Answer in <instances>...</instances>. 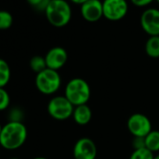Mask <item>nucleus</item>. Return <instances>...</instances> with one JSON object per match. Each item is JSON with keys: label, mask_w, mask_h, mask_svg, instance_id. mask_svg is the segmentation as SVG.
Returning a JSON list of instances; mask_svg holds the SVG:
<instances>
[{"label": "nucleus", "mask_w": 159, "mask_h": 159, "mask_svg": "<svg viewBox=\"0 0 159 159\" xmlns=\"http://www.w3.org/2000/svg\"><path fill=\"white\" fill-rule=\"evenodd\" d=\"M11 104V97L5 88H0V111L9 108Z\"/></svg>", "instance_id": "20"}, {"label": "nucleus", "mask_w": 159, "mask_h": 159, "mask_svg": "<svg viewBox=\"0 0 159 159\" xmlns=\"http://www.w3.org/2000/svg\"><path fill=\"white\" fill-rule=\"evenodd\" d=\"M153 159H159V154H157V155H154V158Z\"/></svg>", "instance_id": "26"}, {"label": "nucleus", "mask_w": 159, "mask_h": 159, "mask_svg": "<svg viewBox=\"0 0 159 159\" xmlns=\"http://www.w3.org/2000/svg\"><path fill=\"white\" fill-rule=\"evenodd\" d=\"M74 107L87 104L91 98V87L85 80L73 78L66 84L64 95Z\"/></svg>", "instance_id": "2"}, {"label": "nucleus", "mask_w": 159, "mask_h": 159, "mask_svg": "<svg viewBox=\"0 0 159 159\" xmlns=\"http://www.w3.org/2000/svg\"><path fill=\"white\" fill-rule=\"evenodd\" d=\"M153 158H154L153 152H152L145 147L134 150L129 157V159H153Z\"/></svg>", "instance_id": "18"}, {"label": "nucleus", "mask_w": 159, "mask_h": 159, "mask_svg": "<svg viewBox=\"0 0 159 159\" xmlns=\"http://www.w3.org/2000/svg\"><path fill=\"white\" fill-rule=\"evenodd\" d=\"M103 17L111 22H118L124 19L128 12L126 0H104Z\"/></svg>", "instance_id": "7"}, {"label": "nucleus", "mask_w": 159, "mask_h": 159, "mask_svg": "<svg viewBox=\"0 0 159 159\" xmlns=\"http://www.w3.org/2000/svg\"><path fill=\"white\" fill-rule=\"evenodd\" d=\"M11 159H20V158H17V157H12V158H11Z\"/></svg>", "instance_id": "28"}, {"label": "nucleus", "mask_w": 159, "mask_h": 159, "mask_svg": "<svg viewBox=\"0 0 159 159\" xmlns=\"http://www.w3.org/2000/svg\"><path fill=\"white\" fill-rule=\"evenodd\" d=\"M93 112L91 108L87 105H80L74 108L72 118L74 122L79 125H86L92 120Z\"/></svg>", "instance_id": "12"}, {"label": "nucleus", "mask_w": 159, "mask_h": 159, "mask_svg": "<svg viewBox=\"0 0 159 159\" xmlns=\"http://www.w3.org/2000/svg\"><path fill=\"white\" fill-rule=\"evenodd\" d=\"M13 17L8 11H0V30H7L11 27Z\"/></svg>", "instance_id": "17"}, {"label": "nucleus", "mask_w": 159, "mask_h": 159, "mask_svg": "<svg viewBox=\"0 0 159 159\" xmlns=\"http://www.w3.org/2000/svg\"><path fill=\"white\" fill-rule=\"evenodd\" d=\"M131 3L139 8H144L149 5H151L154 0H130Z\"/></svg>", "instance_id": "22"}, {"label": "nucleus", "mask_w": 159, "mask_h": 159, "mask_svg": "<svg viewBox=\"0 0 159 159\" xmlns=\"http://www.w3.org/2000/svg\"><path fill=\"white\" fill-rule=\"evenodd\" d=\"M44 13L48 22L54 27L66 26L72 17L71 7L66 0H51Z\"/></svg>", "instance_id": "3"}, {"label": "nucleus", "mask_w": 159, "mask_h": 159, "mask_svg": "<svg viewBox=\"0 0 159 159\" xmlns=\"http://www.w3.org/2000/svg\"><path fill=\"white\" fill-rule=\"evenodd\" d=\"M27 3L38 11L45 12L51 0H26Z\"/></svg>", "instance_id": "19"}, {"label": "nucleus", "mask_w": 159, "mask_h": 159, "mask_svg": "<svg viewBox=\"0 0 159 159\" xmlns=\"http://www.w3.org/2000/svg\"><path fill=\"white\" fill-rule=\"evenodd\" d=\"M29 66L32 71L36 72L37 74L40 73L41 71L45 70L47 68L45 57H42L40 55H35L30 59Z\"/></svg>", "instance_id": "16"}, {"label": "nucleus", "mask_w": 159, "mask_h": 159, "mask_svg": "<svg viewBox=\"0 0 159 159\" xmlns=\"http://www.w3.org/2000/svg\"><path fill=\"white\" fill-rule=\"evenodd\" d=\"M11 67L8 62L0 58V88H5L11 80Z\"/></svg>", "instance_id": "15"}, {"label": "nucleus", "mask_w": 159, "mask_h": 159, "mask_svg": "<svg viewBox=\"0 0 159 159\" xmlns=\"http://www.w3.org/2000/svg\"><path fill=\"white\" fill-rule=\"evenodd\" d=\"M1 129H2V125H1V124H0V133H1Z\"/></svg>", "instance_id": "27"}, {"label": "nucleus", "mask_w": 159, "mask_h": 159, "mask_svg": "<svg viewBox=\"0 0 159 159\" xmlns=\"http://www.w3.org/2000/svg\"><path fill=\"white\" fill-rule=\"evenodd\" d=\"M140 26L150 37L159 36V10L149 8L140 16Z\"/></svg>", "instance_id": "9"}, {"label": "nucleus", "mask_w": 159, "mask_h": 159, "mask_svg": "<svg viewBox=\"0 0 159 159\" xmlns=\"http://www.w3.org/2000/svg\"><path fill=\"white\" fill-rule=\"evenodd\" d=\"M62 79L58 71L46 68L40 73L37 74L35 84L39 92L43 95L51 96L55 94L61 87Z\"/></svg>", "instance_id": "4"}, {"label": "nucleus", "mask_w": 159, "mask_h": 159, "mask_svg": "<svg viewBox=\"0 0 159 159\" xmlns=\"http://www.w3.org/2000/svg\"><path fill=\"white\" fill-rule=\"evenodd\" d=\"M133 147H134V150L140 149V148H144V147H145V144H144V138H134V140H133Z\"/></svg>", "instance_id": "23"}, {"label": "nucleus", "mask_w": 159, "mask_h": 159, "mask_svg": "<svg viewBox=\"0 0 159 159\" xmlns=\"http://www.w3.org/2000/svg\"><path fill=\"white\" fill-rule=\"evenodd\" d=\"M33 159H48V158H46V157H35V158H33Z\"/></svg>", "instance_id": "25"}, {"label": "nucleus", "mask_w": 159, "mask_h": 159, "mask_svg": "<svg viewBox=\"0 0 159 159\" xmlns=\"http://www.w3.org/2000/svg\"><path fill=\"white\" fill-rule=\"evenodd\" d=\"M155 1H156V2L158 3V5H159V0H155Z\"/></svg>", "instance_id": "29"}, {"label": "nucleus", "mask_w": 159, "mask_h": 159, "mask_svg": "<svg viewBox=\"0 0 159 159\" xmlns=\"http://www.w3.org/2000/svg\"><path fill=\"white\" fill-rule=\"evenodd\" d=\"M145 52L149 57L159 58V36L150 37L145 43Z\"/></svg>", "instance_id": "13"}, {"label": "nucleus", "mask_w": 159, "mask_h": 159, "mask_svg": "<svg viewBox=\"0 0 159 159\" xmlns=\"http://www.w3.org/2000/svg\"><path fill=\"white\" fill-rule=\"evenodd\" d=\"M81 15L88 23L98 22L103 17V4L100 0H88L81 5Z\"/></svg>", "instance_id": "10"}, {"label": "nucleus", "mask_w": 159, "mask_h": 159, "mask_svg": "<svg viewBox=\"0 0 159 159\" xmlns=\"http://www.w3.org/2000/svg\"><path fill=\"white\" fill-rule=\"evenodd\" d=\"M145 148H147L152 152H156L159 151V131L152 130L144 138Z\"/></svg>", "instance_id": "14"}, {"label": "nucleus", "mask_w": 159, "mask_h": 159, "mask_svg": "<svg viewBox=\"0 0 159 159\" xmlns=\"http://www.w3.org/2000/svg\"><path fill=\"white\" fill-rule=\"evenodd\" d=\"M74 108L73 104L65 96H56L49 101L47 111L52 118L57 121H65L72 117Z\"/></svg>", "instance_id": "5"}, {"label": "nucleus", "mask_w": 159, "mask_h": 159, "mask_svg": "<svg viewBox=\"0 0 159 159\" xmlns=\"http://www.w3.org/2000/svg\"><path fill=\"white\" fill-rule=\"evenodd\" d=\"M44 57L47 67L58 71L67 62L68 54L63 47L56 46L50 49Z\"/></svg>", "instance_id": "11"}, {"label": "nucleus", "mask_w": 159, "mask_h": 159, "mask_svg": "<svg viewBox=\"0 0 159 159\" xmlns=\"http://www.w3.org/2000/svg\"><path fill=\"white\" fill-rule=\"evenodd\" d=\"M127 129L134 138H145L152 130L150 119L143 113H133L127 120Z\"/></svg>", "instance_id": "6"}, {"label": "nucleus", "mask_w": 159, "mask_h": 159, "mask_svg": "<svg viewBox=\"0 0 159 159\" xmlns=\"http://www.w3.org/2000/svg\"><path fill=\"white\" fill-rule=\"evenodd\" d=\"M27 139V128L22 122H8L2 125L0 146L8 151L21 148Z\"/></svg>", "instance_id": "1"}, {"label": "nucleus", "mask_w": 159, "mask_h": 159, "mask_svg": "<svg viewBox=\"0 0 159 159\" xmlns=\"http://www.w3.org/2000/svg\"><path fill=\"white\" fill-rule=\"evenodd\" d=\"M70 1L74 4H77V5H83L84 3L88 1V0H70Z\"/></svg>", "instance_id": "24"}, {"label": "nucleus", "mask_w": 159, "mask_h": 159, "mask_svg": "<svg viewBox=\"0 0 159 159\" xmlns=\"http://www.w3.org/2000/svg\"><path fill=\"white\" fill-rule=\"evenodd\" d=\"M24 119V111L18 107H14L10 111L9 122H22Z\"/></svg>", "instance_id": "21"}, {"label": "nucleus", "mask_w": 159, "mask_h": 159, "mask_svg": "<svg viewBox=\"0 0 159 159\" xmlns=\"http://www.w3.org/2000/svg\"><path fill=\"white\" fill-rule=\"evenodd\" d=\"M98 155V148L93 139L90 138L79 139L73 147L74 159H96Z\"/></svg>", "instance_id": "8"}]
</instances>
